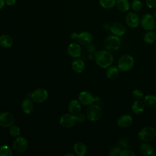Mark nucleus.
<instances>
[{
    "instance_id": "20",
    "label": "nucleus",
    "mask_w": 156,
    "mask_h": 156,
    "mask_svg": "<svg viewBox=\"0 0 156 156\" xmlns=\"http://www.w3.org/2000/svg\"><path fill=\"white\" fill-rule=\"evenodd\" d=\"M68 110L69 112L74 115H76L77 113L80 112L81 111V105L80 102L77 100H72L68 104Z\"/></svg>"
},
{
    "instance_id": "26",
    "label": "nucleus",
    "mask_w": 156,
    "mask_h": 156,
    "mask_svg": "<svg viewBox=\"0 0 156 156\" xmlns=\"http://www.w3.org/2000/svg\"><path fill=\"white\" fill-rule=\"evenodd\" d=\"M140 150L141 153L143 155H145V156L151 155L154 152V149L151 146V145H150L149 144L146 143H142L140 145Z\"/></svg>"
},
{
    "instance_id": "10",
    "label": "nucleus",
    "mask_w": 156,
    "mask_h": 156,
    "mask_svg": "<svg viewBox=\"0 0 156 156\" xmlns=\"http://www.w3.org/2000/svg\"><path fill=\"white\" fill-rule=\"evenodd\" d=\"M48 97V91L43 88H39L35 90L31 94L32 100L36 103H41L44 102Z\"/></svg>"
},
{
    "instance_id": "38",
    "label": "nucleus",
    "mask_w": 156,
    "mask_h": 156,
    "mask_svg": "<svg viewBox=\"0 0 156 156\" xmlns=\"http://www.w3.org/2000/svg\"><path fill=\"white\" fill-rule=\"evenodd\" d=\"M16 0H4L5 4L7 5H12L15 4Z\"/></svg>"
},
{
    "instance_id": "37",
    "label": "nucleus",
    "mask_w": 156,
    "mask_h": 156,
    "mask_svg": "<svg viewBox=\"0 0 156 156\" xmlns=\"http://www.w3.org/2000/svg\"><path fill=\"white\" fill-rule=\"evenodd\" d=\"M119 146L121 147H123V148H127L129 147V141L126 140V139H121L120 140H119Z\"/></svg>"
},
{
    "instance_id": "7",
    "label": "nucleus",
    "mask_w": 156,
    "mask_h": 156,
    "mask_svg": "<svg viewBox=\"0 0 156 156\" xmlns=\"http://www.w3.org/2000/svg\"><path fill=\"white\" fill-rule=\"evenodd\" d=\"M28 147L27 140L21 136H18L13 141L12 143L13 150L17 153H22L25 152Z\"/></svg>"
},
{
    "instance_id": "12",
    "label": "nucleus",
    "mask_w": 156,
    "mask_h": 156,
    "mask_svg": "<svg viewBox=\"0 0 156 156\" xmlns=\"http://www.w3.org/2000/svg\"><path fill=\"white\" fill-rule=\"evenodd\" d=\"M15 122L14 116L10 112H4L0 113V126L9 127Z\"/></svg>"
},
{
    "instance_id": "23",
    "label": "nucleus",
    "mask_w": 156,
    "mask_h": 156,
    "mask_svg": "<svg viewBox=\"0 0 156 156\" xmlns=\"http://www.w3.org/2000/svg\"><path fill=\"white\" fill-rule=\"evenodd\" d=\"M13 43V38L9 35L0 36V46L5 48H10Z\"/></svg>"
},
{
    "instance_id": "2",
    "label": "nucleus",
    "mask_w": 156,
    "mask_h": 156,
    "mask_svg": "<svg viewBox=\"0 0 156 156\" xmlns=\"http://www.w3.org/2000/svg\"><path fill=\"white\" fill-rule=\"evenodd\" d=\"M135 60L133 57L129 54H124L121 56L118 62V67L119 70L126 72L130 71L134 66Z\"/></svg>"
},
{
    "instance_id": "17",
    "label": "nucleus",
    "mask_w": 156,
    "mask_h": 156,
    "mask_svg": "<svg viewBox=\"0 0 156 156\" xmlns=\"http://www.w3.org/2000/svg\"><path fill=\"white\" fill-rule=\"evenodd\" d=\"M33 101L29 98H26L23 100L21 102V109L23 112L26 114L31 113L34 108Z\"/></svg>"
},
{
    "instance_id": "9",
    "label": "nucleus",
    "mask_w": 156,
    "mask_h": 156,
    "mask_svg": "<svg viewBox=\"0 0 156 156\" xmlns=\"http://www.w3.org/2000/svg\"><path fill=\"white\" fill-rule=\"evenodd\" d=\"M125 22L127 26L130 28H136L140 24V18L136 12H129L125 17Z\"/></svg>"
},
{
    "instance_id": "11",
    "label": "nucleus",
    "mask_w": 156,
    "mask_h": 156,
    "mask_svg": "<svg viewBox=\"0 0 156 156\" xmlns=\"http://www.w3.org/2000/svg\"><path fill=\"white\" fill-rule=\"evenodd\" d=\"M60 124L64 128H71L73 127L76 121V116L72 113H66L62 115L60 119Z\"/></svg>"
},
{
    "instance_id": "13",
    "label": "nucleus",
    "mask_w": 156,
    "mask_h": 156,
    "mask_svg": "<svg viewBox=\"0 0 156 156\" xmlns=\"http://www.w3.org/2000/svg\"><path fill=\"white\" fill-rule=\"evenodd\" d=\"M78 99L80 104L84 105H90L92 104L95 100L93 94L87 91H81L79 94Z\"/></svg>"
},
{
    "instance_id": "33",
    "label": "nucleus",
    "mask_w": 156,
    "mask_h": 156,
    "mask_svg": "<svg viewBox=\"0 0 156 156\" xmlns=\"http://www.w3.org/2000/svg\"><path fill=\"white\" fill-rule=\"evenodd\" d=\"M121 149L118 146H115L113 147L110 149L108 152V155L110 156H116V155H119Z\"/></svg>"
},
{
    "instance_id": "28",
    "label": "nucleus",
    "mask_w": 156,
    "mask_h": 156,
    "mask_svg": "<svg viewBox=\"0 0 156 156\" xmlns=\"http://www.w3.org/2000/svg\"><path fill=\"white\" fill-rule=\"evenodd\" d=\"M117 0H99L100 5L105 9H110L116 5Z\"/></svg>"
},
{
    "instance_id": "6",
    "label": "nucleus",
    "mask_w": 156,
    "mask_h": 156,
    "mask_svg": "<svg viewBox=\"0 0 156 156\" xmlns=\"http://www.w3.org/2000/svg\"><path fill=\"white\" fill-rule=\"evenodd\" d=\"M140 24L145 30H152L155 27V19L153 15L145 13L140 18Z\"/></svg>"
},
{
    "instance_id": "8",
    "label": "nucleus",
    "mask_w": 156,
    "mask_h": 156,
    "mask_svg": "<svg viewBox=\"0 0 156 156\" xmlns=\"http://www.w3.org/2000/svg\"><path fill=\"white\" fill-rule=\"evenodd\" d=\"M71 37L73 38H76L79 43L82 45H88L91 43L93 40L92 35L87 31L82 32L79 34H77L76 32H73L71 34Z\"/></svg>"
},
{
    "instance_id": "36",
    "label": "nucleus",
    "mask_w": 156,
    "mask_h": 156,
    "mask_svg": "<svg viewBox=\"0 0 156 156\" xmlns=\"http://www.w3.org/2000/svg\"><path fill=\"white\" fill-rule=\"evenodd\" d=\"M75 116H76V121L78 122H83L85 119V116L82 113L79 112L76 115H75Z\"/></svg>"
},
{
    "instance_id": "22",
    "label": "nucleus",
    "mask_w": 156,
    "mask_h": 156,
    "mask_svg": "<svg viewBox=\"0 0 156 156\" xmlns=\"http://www.w3.org/2000/svg\"><path fill=\"white\" fill-rule=\"evenodd\" d=\"M119 69L116 66H110L107 68L106 71V76L108 79L113 80L115 79L119 75Z\"/></svg>"
},
{
    "instance_id": "18",
    "label": "nucleus",
    "mask_w": 156,
    "mask_h": 156,
    "mask_svg": "<svg viewBox=\"0 0 156 156\" xmlns=\"http://www.w3.org/2000/svg\"><path fill=\"white\" fill-rule=\"evenodd\" d=\"M145 104L143 101L140 100H135L131 106L132 111L136 115L141 114L145 109Z\"/></svg>"
},
{
    "instance_id": "21",
    "label": "nucleus",
    "mask_w": 156,
    "mask_h": 156,
    "mask_svg": "<svg viewBox=\"0 0 156 156\" xmlns=\"http://www.w3.org/2000/svg\"><path fill=\"white\" fill-rule=\"evenodd\" d=\"M73 70L77 73H81L85 68L84 62L81 59H75L71 63Z\"/></svg>"
},
{
    "instance_id": "34",
    "label": "nucleus",
    "mask_w": 156,
    "mask_h": 156,
    "mask_svg": "<svg viewBox=\"0 0 156 156\" xmlns=\"http://www.w3.org/2000/svg\"><path fill=\"white\" fill-rule=\"evenodd\" d=\"M135 153L133 151L128 149L127 148H124L121 150L119 154V156H135Z\"/></svg>"
},
{
    "instance_id": "1",
    "label": "nucleus",
    "mask_w": 156,
    "mask_h": 156,
    "mask_svg": "<svg viewBox=\"0 0 156 156\" xmlns=\"http://www.w3.org/2000/svg\"><path fill=\"white\" fill-rule=\"evenodd\" d=\"M94 60L99 67L107 68L113 63V57L109 51L101 50L95 52Z\"/></svg>"
},
{
    "instance_id": "40",
    "label": "nucleus",
    "mask_w": 156,
    "mask_h": 156,
    "mask_svg": "<svg viewBox=\"0 0 156 156\" xmlns=\"http://www.w3.org/2000/svg\"><path fill=\"white\" fill-rule=\"evenodd\" d=\"M64 155H65V156H68V155H69V156H71V155H72V156H74V155H75V154H72V153H66V154H65Z\"/></svg>"
},
{
    "instance_id": "19",
    "label": "nucleus",
    "mask_w": 156,
    "mask_h": 156,
    "mask_svg": "<svg viewBox=\"0 0 156 156\" xmlns=\"http://www.w3.org/2000/svg\"><path fill=\"white\" fill-rule=\"evenodd\" d=\"M74 151L75 154L78 156H83L87 152L86 145L82 141H78L74 144Z\"/></svg>"
},
{
    "instance_id": "3",
    "label": "nucleus",
    "mask_w": 156,
    "mask_h": 156,
    "mask_svg": "<svg viewBox=\"0 0 156 156\" xmlns=\"http://www.w3.org/2000/svg\"><path fill=\"white\" fill-rule=\"evenodd\" d=\"M121 45V41L119 37L113 35L105 38L104 41L105 48L109 51H115L118 50Z\"/></svg>"
},
{
    "instance_id": "29",
    "label": "nucleus",
    "mask_w": 156,
    "mask_h": 156,
    "mask_svg": "<svg viewBox=\"0 0 156 156\" xmlns=\"http://www.w3.org/2000/svg\"><path fill=\"white\" fill-rule=\"evenodd\" d=\"M13 155L12 150L8 145L0 146V156H11Z\"/></svg>"
},
{
    "instance_id": "39",
    "label": "nucleus",
    "mask_w": 156,
    "mask_h": 156,
    "mask_svg": "<svg viewBox=\"0 0 156 156\" xmlns=\"http://www.w3.org/2000/svg\"><path fill=\"white\" fill-rule=\"evenodd\" d=\"M5 1L4 0H0V10H1L5 5Z\"/></svg>"
},
{
    "instance_id": "27",
    "label": "nucleus",
    "mask_w": 156,
    "mask_h": 156,
    "mask_svg": "<svg viewBox=\"0 0 156 156\" xmlns=\"http://www.w3.org/2000/svg\"><path fill=\"white\" fill-rule=\"evenodd\" d=\"M143 40L147 44H152L156 40V34L154 31L147 30L144 35Z\"/></svg>"
},
{
    "instance_id": "5",
    "label": "nucleus",
    "mask_w": 156,
    "mask_h": 156,
    "mask_svg": "<svg viewBox=\"0 0 156 156\" xmlns=\"http://www.w3.org/2000/svg\"><path fill=\"white\" fill-rule=\"evenodd\" d=\"M156 135L155 129L152 126H146L142 128L138 132V136L140 140L147 142L152 140Z\"/></svg>"
},
{
    "instance_id": "32",
    "label": "nucleus",
    "mask_w": 156,
    "mask_h": 156,
    "mask_svg": "<svg viewBox=\"0 0 156 156\" xmlns=\"http://www.w3.org/2000/svg\"><path fill=\"white\" fill-rule=\"evenodd\" d=\"M132 97L135 99V100H140L142 99L144 95H143V93L138 90V89H135L134 90L132 93Z\"/></svg>"
},
{
    "instance_id": "15",
    "label": "nucleus",
    "mask_w": 156,
    "mask_h": 156,
    "mask_svg": "<svg viewBox=\"0 0 156 156\" xmlns=\"http://www.w3.org/2000/svg\"><path fill=\"white\" fill-rule=\"evenodd\" d=\"M133 119L129 115H122L120 116L116 121L117 125L121 128H127L132 125Z\"/></svg>"
},
{
    "instance_id": "24",
    "label": "nucleus",
    "mask_w": 156,
    "mask_h": 156,
    "mask_svg": "<svg viewBox=\"0 0 156 156\" xmlns=\"http://www.w3.org/2000/svg\"><path fill=\"white\" fill-rule=\"evenodd\" d=\"M143 102L145 105L149 108H156V96L154 94H147L144 96Z\"/></svg>"
},
{
    "instance_id": "31",
    "label": "nucleus",
    "mask_w": 156,
    "mask_h": 156,
    "mask_svg": "<svg viewBox=\"0 0 156 156\" xmlns=\"http://www.w3.org/2000/svg\"><path fill=\"white\" fill-rule=\"evenodd\" d=\"M133 11L137 12L143 9V3L140 0H133L131 4Z\"/></svg>"
},
{
    "instance_id": "14",
    "label": "nucleus",
    "mask_w": 156,
    "mask_h": 156,
    "mask_svg": "<svg viewBox=\"0 0 156 156\" xmlns=\"http://www.w3.org/2000/svg\"><path fill=\"white\" fill-rule=\"evenodd\" d=\"M67 52L69 56L74 58H77L81 55L82 49L80 44L76 43H73L69 44L68 46Z\"/></svg>"
},
{
    "instance_id": "16",
    "label": "nucleus",
    "mask_w": 156,
    "mask_h": 156,
    "mask_svg": "<svg viewBox=\"0 0 156 156\" xmlns=\"http://www.w3.org/2000/svg\"><path fill=\"white\" fill-rule=\"evenodd\" d=\"M110 32L118 37L124 35L126 32V28L124 24L120 23H115L110 26Z\"/></svg>"
},
{
    "instance_id": "25",
    "label": "nucleus",
    "mask_w": 156,
    "mask_h": 156,
    "mask_svg": "<svg viewBox=\"0 0 156 156\" xmlns=\"http://www.w3.org/2000/svg\"><path fill=\"white\" fill-rule=\"evenodd\" d=\"M116 6L119 11L126 12L130 9V4L128 0H117Z\"/></svg>"
},
{
    "instance_id": "41",
    "label": "nucleus",
    "mask_w": 156,
    "mask_h": 156,
    "mask_svg": "<svg viewBox=\"0 0 156 156\" xmlns=\"http://www.w3.org/2000/svg\"><path fill=\"white\" fill-rule=\"evenodd\" d=\"M153 16H154V17L155 18V19L156 20V8H155V9H154V13H153Z\"/></svg>"
},
{
    "instance_id": "30",
    "label": "nucleus",
    "mask_w": 156,
    "mask_h": 156,
    "mask_svg": "<svg viewBox=\"0 0 156 156\" xmlns=\"http://www.w3.org/2000/svg\"><path fill=\"white\" fill-rule=\"evenodd\" d=\"M9 132L11 136H15V137L20 136L21 133V130L19 127L16 125H13V124H12L11 126L9 127Z\"/></svg>"
},
{
    "instance_id": "35",
    "label": "nucleus",
    "mask_w": 156,
    "mask_h": 156,
    "mask_svg": "<svg viewBox=\"0 0 156 156\" xmlns=\"http://www.w3.org/2000/svg\"><path fill=\"white\" fill-rule=\"evenodd\" d=\"M146 4L149 9L156 8V0H145Z\"/></svg>"
},
{
    "instance_id": "4",
    "label": "nucleus",
    "mask_w": 156,
    "mask_h": 156,
    "mask_svg": "<svg viewBox=\"0 0 156 156\" xmlns=\"http://www.w3.org/2000/svg\"><path fill=\"white\" fill-rule=\"evenodd\" d=\"M102 109L98 104H91L87 108L86 116L91 121H98L102 116Z\"/></svg>"
}]
</instances>
